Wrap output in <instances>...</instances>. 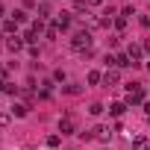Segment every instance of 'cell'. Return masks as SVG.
Returning a JSON list of instances; mask_svg holds the SVG:
<instances>
[{"instance_id": "12", "label": "cell", "mask_w": 150, "mask_h": 150, "mask_svg": "<svg viewBox=\"0 0 150 150\" xmlns=\"http://www.w3.org/2000/svg\"><path fill=\"white\" fill-rule=\"evenodd\" d=\"M12 21H15V24H27V21H30V15H27L24 9H15V12H12Z\"/></svg>"}, {"instance_id": "18", "label": "cell", "mask_w": 150, "mask_h": 150, "mask_svg": "<svg viewBox=\"0 0 150 150\" xmlns=\"http://www.w3.org/2000/svg\"><path fill=\"white\" fill-rule=\"evenodd\" d=\"M62 144V135H47V147L53 150V147H59Z\"/></svg>"}, {"instance_id": "19", "label": "cell", "mask_w": 150, "mask_h": 150, "mask_svg": "<svg viewBox=\"0 0 150 150\" xmlns=\"http://www.w3.org/2000/svg\"><path fill=\"white\" fill-rule=\"evenodd\" d=\"M44 35H47V38H56V35H59V27H56V24H50V27L44 30Z\"/></svg>"}, {"instance_id": "29", "label": "cell", "mask_w": 150, "mask_h": 150, "mask_svg": "<svg viewBox=\"0 0 150 150\" xmlns=\"http://www.w3.org/2000/svg\"><path fill=\"white\" fill-rule=\"evenodd\" d=\"M141 50H144V53H150V41H144V44H141Z\"/></svg>"}, {"instance_id": "2", "label": "cell", "mask_w": 150, "mask_h": 150, "mask_svg": "<svg viewBox=\"0 0 150 150\" xmlns=\"http://www.w3.org/2000/svg\"><path fill=\"white\" fill-rule=\"evenodd\" d=\"M138 103H144V88L138 83H129L127 86V106H138Z\"/></svg>"}, {"instance_id": "16", "label": "cell", "mask_w": 150, "mask_h": 150, "mask_svg": "<svg viewBox=\"0 0 150 150\" xmlns=\"http://www.w3.org/2000/svg\"><path fill=\"white\" fill-rule=\"evenodd\" d=\"M97 83H103V74L100 71H91L88 74V86H97Z\"/></svg>"}, {"instance_id": "30", "label": "cell", "mask_w": 150, "mask_h": 150, "mask_svg": "<svg viewBox=\"0 0 150 150\" xmlns=\"http://www.w3.org/2000/svg\"><path fill=\"white\" fill-rule=\"evenodd\" d=\"M144 112H147V118H150V103H144Z\"/></svg>"}, {"instance_id": "5", "label": "cell", "mask_w": 150, "mask_h": 150, "mask_svg": "<svg viewBox=\"0 0 150 150\" xmlns=\"http://www.w3.org/2000/svg\"><path fill=\"white\" fill-rule=\"evenodd\" d=\"M103 83H106V86H118V83H121V74H118V68H109V71L103 74Z\"/></svg>"}, {"instance_id": "14", "label": "cell", "mask_w": 150, "mask_h": 150, "mask_svg": "<svg viewBox=\"0 0 150 150\" xmlns=\"http://www.w3.org/2000/svg\"><path fill=\"white\" fill-rule=\"evenodd\" d=\"M124 112H127V103H112L109 106V115H115V118H121Z\"/></svg>"}, {"instance_id": "24", "label": "cell", "mask_w": 150, "mask_h": 150, "mask_svg": "<svg viewBox=\"0 0 150 150\" xmlns=\"http://www.w3.org/2000/svg\"><path fill=\"white\" fill-rule=\"evenodd\" d=\"M80 91H83V88H80V86H74V83L65 86V94H80Z\"/></svg>"}, {"instance_id": "35", "label": "cell", "mask_w": 150, "mask_h": 150, "mask_svg": "<svg viewBox=\"0 0 150 150\" xmlns=\"http://www.w3.org/2000/svg\"><path fill=\"white\" fill-rule=\"evenodd\" d=\"M0 94H3V91H0Z\"/></svg>"}, {"instance_id": "13", "label": "cell", "mask_w": 150, "mask_h": 150, "mask_svg": "<svg viewBox=\"0 0 150 150\" xmlns=\"http://www.w3.org/2000/svg\"><path fill=\"white\" fill-rule=\"evenodd\" d=\"M24 41H27V44H35V41H38V30H33V27L24 30Z\"/></svg>"}, {"instance_id": "6", "label": "cell", "mask_w": 150, "mask_h": 150, "mask_svg": "<svg viewBox=\"0 0 150 150\" xmlns=\"http://www.w3.org/2000/svg\"><path fill=\"white\" fill-rule=\"evenodd\" d=\"M91 132H94V138H100V141H109V138H112V129H109L106 124H100V127H94Z\"/></svg>"}, {"instance_id": "1", "label": "cell", "mask_w": 150, "mask_h": 150, "mask_svg": "<svg viewBox=\"0 0 150 150\" xmlns=\"http://www.w3.org/2000/svg\"><path fill=\"white\" fill-rule=\"evenodd\" d=\"M91 30H80V33H74L71 38V50H77V53H91Z\"/></svg>"}, {"instance_id": "20", "label": "cell", "mask_w": 150, "mask_h": 150, "mask_svg": "<svg viewBox=\"0 0 150 150\" xmlns=\"http://www.w3.org/2000/svg\"><path fill=\"white\" fill-rule=\"evenodd\" d=\"M100 112H103V103H91V106H88V115H94V118H97Z\"/></svg>"}, {"instance_id": "7", "label": "cell", "mask_w": 150, "mask_h": 150, "mask_svg": "<svg viewBox=\"0 0 150 150\" xmlns=\"http://www.w3.org/2000/svg\"><path fill=\"white\" fill-rule=\"evenodd\" d=\"M71 21H74V18H71V12H62V15H56V21H53V24H56L59 30H68V27H71Z\"/></svg>"}, {"instance_id": "21", "label": "cell", "mask_w": 150, "mask_h": 150, "mask_svg": "<svg viewBox=\"0 0 150 150\" xmlns=\"http://www.w3.org/2000/svg\"><path fill=\"white\" fill-rule=\"evenodd\" d=\"M38 12H41V15H38L41 21H44V18H50V6H47V3H41V6H38Z\"/></svg>"}, {"instance_id": "26", "label": "cell", "mask_w": 150, "mask_h": 150, "mask_svg": "<svg viewBox=\"0 0 150 150\" xmlns=\"http://www.w3.org/2000/svg\"><path fill=\"white\" fill-rule=\"evenodd\" d=\"M88 3V9H97V6H103V0H86Z\"/></svg>"}, {"instance_id": "25", "label": "cell", "mask_w": 150, "mask_h": 150, "mask_svg": "<svg viewBox=\"0 0 150 150\" xmlns=\"http://www.w3.org/2000/svg\"><path fill=\"white\" fill-rule=\"evenodd\" d=\"M121 15H124V18H127V21H129V18H132V15H135V12H132V6H124V9H121Z\"/></svg>"}, {"instance_id": "28", "label": "cell", "mask_w": 150, "mask_h": 150, "mask_svg": "<svg viewBox=\"0 0 150 150\" xmlns=\"http://www.w3.org/2000/svg\"><path fill=\"white\" fill-rule=\"evenodd\" d=\"M141 27H150V15H141Z\"/></svg>"}, {"instance_id": "8", "label": "cell", "mask_w": 150, "mask_h": 150, "mask_svg": "<svg viewBox=\"0 0 150 150\" xmlns=\"http://www.w3.org/2000/svg\"><path fill=\"white\" fill-rule=\"evenodd\" d=\"M132 150H150V138L147 135H135L132 138Z\"/></svg>"}, {"instance_id": "4", "label": "cell", "mask_w": 150, "mask_h": 150, "mask_svg": "<svg viewBox=\"0 0 150 150\" xmlns=\"http://www.w3.org/2000/svg\"><path fill=\"white\" fill-rule=\"evenodd\" d=\"M24 44H27V41H24V35H9V38H6V50H12V53H18Z\"/></svg>"}, {"instance_id": "31", "label": "cell", "mask_w": 150, "mask_h": 150, "mask_svg": "<svg viewBox=\"0 0 150 150\" xmlns=\"http://www.w3.org/2000/svg\"><path fill=\"white\" fill-rule=\"evenodd\" d=\"M0 77H3V65H0Z\"/></svg>"}, {"instance_id": "27", "label": "cell", "mask_w": 150, "mask_h": 150, "mask_svg": "<svg viewBox=\"0 0 150 150\" xmlns=\"http://www.w3.org/2000/svg\"><path fill=\"white\" fill-rule=\"evenodd\" d=\"M6 124H9V115H6V112H0V127H6Z\"/></svg>"}, {"instance_id": "23", "label": "cell", "mask_w": 150, "mask_h": 150, "mask_svg": "<svg viewBox=\"0 0 150 150\" xmlns=\"http://www.w3.org/2000/svg\"><path fill=\"white\" fill-rule=\"evenodd\" d=\"M3 94H18V86H12V83H3Z\"/></svg>"}, {"instance_id": "11", "label": "cell", "mask_w": 150, "mask_h": 150, "mask_svg": "<svg viewBox=\"0 0 150 150\" xmlns=\"http://www.w3.org/2000/svg\"><path fill=\"white\" fill-rule=\"evenodd\" d=\"M27 112H30V106H27V103H12V115H15V118H24Z\"/></svg>"}, {"instance_id": "17", "label": "cell", "mask_w": 150, "mask_h": 150, "mask_svg": "<svg viewBox=\"0 0 150 150\" xmlns=\"http://www.w3.org/2000/svg\"><path fill=\"white\" fill-rule=\"evenodd\" d=\"M74 12H86L88 15V3L86 0H74Z\"/></svg>"}, {"instance_id": "9", "label": "cell", "mask_w": 150, "mask_h": 150, "mask_svg": "<svg viewBox=\"0 0 150 150\" xmlns=\"http://www.w3.org/2000/svg\"><path fill=\"white\" fill-rule=\"evenodd\" d=\"M141 53H144V50H141V44H129V47H127V56H129V59H132L135 65H138V59H141Z\"/></svg>"}, {"instance_id": "22", "label": "cell", "mask_w": 150, "mask_h": 150, "mask_svg": "<svg viewBox=\"0 0 150 150\" xmlns=\"http://www.w3.org/2000/svg\"><path fill=\"white\" fill-rule=\"evenodd\" d=\"M127 27V18L124 15H115V30H124Z\"/></svg>"}, {"instance_id": "3", "label": "cell", "mask_w": 150, "mask_h": 150, "mask_svg": "<svg viewBox=\"0 0 150 150\" xmlns=\"http://www.w3.org/2000/svg\"><path fill=\"white\" fill-rule=\"evenodd\" d=\"M59 132H62V135H74V132H77V124H74L71 115H65V118L59 121Z\"/></svg>"}, {"instance_id": "15", "label": "cell", "mask_w": 150, "mask_h": 150, "mask_svg": "<svg viewBox=\"0 0 150 150\" xmlns=\"http://www.w3.org/2000/svg\"><path fill=\"white\" fill-rule=\"evenodd\" d=\"M3 33H9V35H18V24L9 18V21H3Z\"/></svg>"}, {"instance_id": "32", "label": "cell", "mask_w": 150, "mask_h": 150, "mask_svg": "<svg viewBox=\"0 0 150 150\" xmlns=\"http://www.w3.org/2000/svg\"><path fill=\"white\" fill-rule=\"evenodd\" d=\"M0 15H3V3H0Z\"/></svg>"}, {"instance_id": "33", "label": "cell", "mask_w": 150, "mask_h": 150, "mask_svg": "<svg viewBox=\"0 0 150 150\" xmlns=\"http://www.w3.org/2000/svg\"><path fill=\"white\" fill-rule=\"evenodd\" d=\"M24 150H35V147H24Z\"/></svg>"}, {"instance_id": "10", "label": "cell", "mask_w": 150, "mask_h": 150, "mask_svg": "<svg viewBox=\"0 0 150 150\" xmlns=\"http://www.w3.org/2000/svg\"><path fill=\"white\" fill-rule=\"evenodd\" d=\"M129 65H135V62H132L127 53H118V56H115V68H129Z\"/></svg>"}, {"instance_id": "34", "label": "cell", "mask_w": 150, "mask_h": 150, "mask_svg": "<svg viewBox=\"0 0 150 150\" xmlns=\"http://www.w3.org/2000/svg\"><path fill=\"white\" fill-rule=\"evenodd\" d=\"M147 71H150V62H147Z\"/></svg>"}]
</instances>
